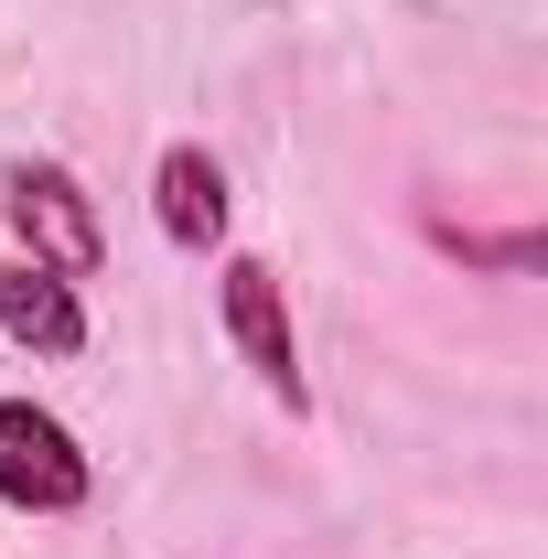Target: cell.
I'll list each match as a JSON object with an SVG mask.
<instances>
[{
	"label": "cell",
	"mask_w": 548,
	"mask_h": 559,
	"mask_svg": "<svg viewBox=\"0 0 548 559\" xmlns=\"http://www.w3.org/2000/svg\"><path fill=\"white\" fill-rule=\"evenodd\" d=\"M151 215H162V237H172L183 259H205L215 237H226V173H215V151L172 140V151L151 162Z\"/></svg>",
	"instance_id": "277c9868"
},
{
	"label": "cell",
	"mask_w": 548,
	"mask_h": 559,
	"mask_svg": "<svg viewBox=\"0 0 548 559\" xmlns=\"http://www.w3.org/2000/svg\"><path fill=\"white\" fill-rule=\"evenodd\" d=\"M0 215H11L22 259H44L55 280H97L108 237H97V205L75 194L65 162H11V173H0Z\"/></svg>",
	"instance_id": "6da1fadb"
},
{
	"label": "cell",
	"mask_w": 548,
	"mask_h": 559,
	"mask_svg": "<svg viewBox=\"0 0 548 559\" xmlns=\"http://www.w3.org/2000/svg\"><path fill=\"white\" fill-rule=\"evenodd\" d=\"M430 237H441V248H452V259H474V270H538V237H527V226H516V237H474V226H430Z\"/></svg>",
	"instance_id": "8992f818"
},
{
	"label": "cell",
	"mask_w": 548,
	"mask_h": 559,
	"mask_svg": "<svg viewBox=\"0 0 548 559\" xmlns=\"http://www.w3.org/2000/svg\"><path fill=\"white\" fill-rule=\"evenodd\" d=\"M0 334L22 355H86V301H75V280H55L44 259H11V270H0Z\"/></svg>",
	"instance_id": "5b68a950"
},
{
	"label": "cell",
	"mask_w": 548,
	"mask_h": 559,
	"mask_svg": "<svg viewBox=\"0 0 548 559\" xmlns=\"http://www.w3.org/2000/svg\"><path fill=\"white\" fill-rule=\"evenodd\" d=\"M226 334H237L248 377H259L290 419L312 409V388H301V334H290V290H279L270 259H226Z\"/></svg>",
	"instance_id": "3957f363"
},
{
	"label": "cell",
	"mask_w": 548,
	"mask_h": 559,
	"mask_svg": "<svg viewBox=\"0 0 548 559\" xmlns=\"http://www.w3.org/2000/svg\"><path fill=\"white\" fill-rule=\"evenodd\" d=\"M97 495V463L75 452V430L33 399H0V506L22 516H75Z\"/></svg>",
	"instance_id": "7a4b0ae2"
}]
</instances>
